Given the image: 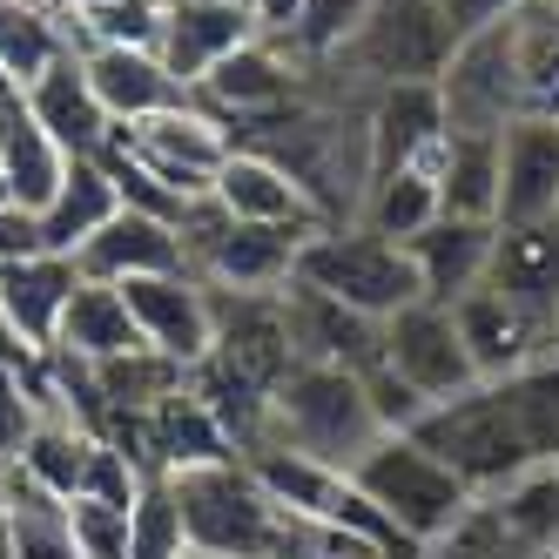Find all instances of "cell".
I'll use <instances>...</instances> for the list:
<instances>
[{
	"instance_id": "1",
	"label": "cell",
	"mask_w": 559,
	"mask_h": 559,
	"mask_svg": "<svg viewBox=\"0 0 559 559\" xmlns=\"http://www.w3.org/2000/svg\"><path fill=\"white\" fill-rule=\"evenodd\" d=\"M169 486H176L182 526H189V552H216V559H317L324 539H331V526L276 506L243 459L176 472Z\"/></svg>"
},
{
	"instance_id": "2",
	"label": "cell",
	"mask_w": 559,
	"mask_h": 559,
	"mask_svg": "<svg viewBox=\"0 0 559 559\" xmlns=\"http://www.w3.org/2000/svg\"><path fill=\"white\" fill-rule=\"evenodd\" d=\"M452 48H459V34H452L438 0H371V14L344 41V55L310 68L304 88L371 102L378 88H397V82H438Z\"/></svg>"
},
{
	"instance_id": "3",
	"label": "cell",
	"mask_w": 559,
	"mask_h": 559,
	"mask_svg": "<svg viewBox=\"0 0 559 559\" xmlns=\"http://www.w3.org/2000/svg\"><path fill=\"white\" fill-rule=\"evenodd\" d=\"M378 438H384V425L371 418V397L357 384V371L297 365L270 391V438L263 445H284V452H304L331 472H350Z\"/></svg>"
},
{
	"instance_id": "4",
	"label": "cell",
	"mask_w": 559,
	"mask_h": 559,
	"mask_svg": "<svg viewBox=\"0 0 559 559\" xmlns=\"http://www.w3.org/2000/svg\"><path fill=\"white\" fill-rule=\"evenodd\" d=\"M412 438L431 452V459H445L472 499H492L499 486H512L519 472H533V445H526V431H519L512 405H506V384H472L459 397H445V405H431Z\"/></svg>"
},
{
	"instance_id": "5",
	"label": "cell",
	"mask_w": 559,
	"mask_h": 559,
	"mask_svg": "<svg viewBox=\"0 0 559 559\" xmlns=\"http://www.w3.org/2000/svg\"><path fill=\"white\" fill-rule=\"evenodd\" d=\"M350 486L365 492L397 533H412L418 546L445 539L459 519L472 512V486L445 459H431L412 431H384L378 445L350 465Z\"/></svg>"
},
{
	"instance_id": "6",
	"label": "cell",
	"mask_w": 559,
	"mask_h": 559,
	"mask_svg": "<svg viewBox=\"0 0 559 559\" xmlns=\"http://www.w3.org/2000/svg\"><path fill=\"white\" fill-rule=\"evenodd\" d=\"M297 284L324 290V297H337V304H350V310H365V317H378V324L425 297L412 250H405V243H384V236L357 229V223H324V229L304 236V250H297Z\"/></svg>"
},
{
	"instance_id": "7",
	"label": "cell",
	"mask_w": 559,
	"mask_h": 559,
	"mask_svg": "<svg viewBox=\"0 0 559 559\" xmlns=\"http://www.w3.org/2000/svg\"><path fill=\"white\" fill-rule=\"evenodd\" d=\"M438 102H445V129L459 135H506L526 115V95H519V14L465 34L445 74H438Z\"/></svg>"
},
{
	"instance_id": "8",
	"label": "cell",
	"mask_w": 559,
	"mask_h": 559,
	"mask_svg": "<svg viewBox=\"0 0 559 559\" xmlns=\"http://www.w3.org/2000/svg\"><path fill=\"white\" fill-rule=\"evenodd\" d=\"M203 365V357H195ZM210 365L243 378L257 391H276L297 371L284 297L276 290H210Z\"/></svg>"
},
{
	"instance_id": "9",
	"label": "cell",
	"mask_w": 559,
	"mask_h": 559,
	"mask_svg": "<svg viewBox=\"0 0 559 559\" xmlns=\"http://www.w3.org/2000/svg\"><path fill=\"white\" fill-rule=\"evenodd\" d=\"M115 135H122L135 163L163 182L169 195H182V203L216 189V169L229 163V148H236L229 129L195 95L182 108H163V115H148V122H135V129H115Z\"/></svg>"
},
{
	"instance_id": "10",
	"label": "cell",
	"mask_w": 559,
	"mask_h": 559,
	"mask_svg": "<svg viewBox=\"0 0 559 559\" xmlns=\"http://www.w3.org/2000/svg\"><path fill=\"white\" fill-rule=\"evenodd\" d=\"M384 365L405 378L425 405H445V397H459V391L478 384L452 304H431V297H418L397 317H384Z\"/></svg>"
},
{
	"instance_id": "11",
	"label": "cell",
	"mask_w": 559,
	"mask_h": 559,
	"mask_svg": "<svg viewBox=\"0 0 559 559\" xmlns=\"http://www.w3.org/2000/svg\"><path fill=\"white\" fill-rule=\"evenodd\" d=\"M189 95L203 102L216 122L236 135V129L263 122V115L304 102V68L290 61V48H284V41H263V34H257V41H243L229 61H216V68H210Z\"/></svg>"
},
{
	"instance_id": "12",
	"label": "cell",
	"mask_w": 559,
	"mask_h": 559,
	"mask_svg": "<svg viewBox=\"0 0 559 559\" xmlns=\"http://www.w3.org/2000/svg\"><path fill=\"white\" fill-rule=\"evenodd\" d=\"M284 297V324H290V350H297V365H337V371H371L378 357H384V324L365 310H350L324 290H310V284H290L276 290Z\"/></svg>"
},
{
	"instance_id": "13",
	"label": "cell",
	"mask_w": 559,
	"mask_h": 559,
	"mask_svg": "<svg viewBox=\"0 0 559 559\" xmlns=\"http://www.w3.org/2000/svg\"><path fill=\"white\" fill-rule=\"evenodd\" d=\"M452 317H459V337H465V350H472L478 384H499V378H512V371L539 365V357H552V324H539L533 310L506 304L492 284H478L472 297H459Z\"/></svg>"
},
{
	"instance_id": "14",
	"label": "cell",
	"mask_w": 559,
	"mask_h": 559,
	"mask_svg": "<svg viewBox=\"0 0 559 559\" xmlns=\"http://www.w3.org/2000/svg\"><path fill=\"white\" fill-rule=\"evenodd\" d=\"M243 41H257L250 0H163V41H155V55H163V68L182 88H195Z\"/></svg>"
},
{
	"instance_id": "15",
	"label": "cell",
	"mask_w": 559,
	"mask_h": 559,
	"mask_svg": "<svg viewBox=\"0 0 559 559\" xmlns=\"http://www.w3.org/2000/svg\"><path fill=\"white\" fill-rule=\"evenodd\" d=\"M122 297H129V317L142 324L148 350L176 357V365L210 357V284H203V276H189V270L129 276Z\"/></svg>"
},
{
	"instance_id": "16",
	"label": "cell",
	"mask_w": 559,
	"mask_h": 559,
	"mask_svg": "<svg viewBox=\"0 0 559 559\" xmlns=\"http://www.w3.org/2000/svg\"><path fill=\"white\" fill-rule=\"evenodd\" d=\"M82 290V263L74 257H21V263H0V324H8L34 357H48L55 337H61V317H68V297Z\"/></svg>"
},
{
	"instance_id": "17",
	"label": "cell",
	"mask_w": 559,
	"mask_h": 559,
	"mask_svg": "<svg viewBox=\"0 0 559 559\" xmlns=\"http://www.w3.org/2000/svg\"><path fill=\"white\" fill-rule=\"evenodd\" d=\"M499 223H559V122H519L499 135Z\"/></svg>"
},
{
	"instance_id": "18",
	"label": "cell",
	"mask_w": 559,
	"mask_h": 559,
	"mask_svg": "<svg viewBox=\"0 0 559 559\" xmlns=\"http://www.w3.org/2000/svg\"><path fill=\"white\" fill-rule=\"evenodd\" d=\"M21 102H27V115H34V122H41L68 155H102L108 135H115V122L102 115V102H95V88H88L82 48L55 55V61L21 88Z\"/></svg>"
},
{
	"instance_id": "19",
	"label": "cell",
	"mask_w": 559,
	"mask_h": 559,
	"mask_svg": "<svg viewBox=\"0 0 559 559\" xmlns=\"http://www.w3.org/2000/svg\"><path fill=\"white\" fill-rule=\"evenodd\" d=\"M82 68H88V88L102 102V115L115 129H135L163 108H182L189 88L163 68V55H142V48H82Z\"/></svg>"
},
{
	"instance_id": "20",
	"label": "cell",
	"mask_w": 559,
	"mask_h": 559,
	"mask_svg": "<svg viewBox=\"0 0 559 559\" xmlns=\"http://www.w3.org/2000/svg\"><path fill=\"white\" fill-rule=\"evenodd\" d=\"M223 459H236V445H229V431L216 425V412L189 384L176 397H163L155 412H142V465H148V478H176V472L223 465Z\"/></svg>"
},
{
	"instance_id": "21",
	"label": "cell",
	"mask_w": 559,
	"mask_h": 559,
	"mask_svg": "<svg viewBox=\"0 0 559 559\" xmlns=\"http://www.w3.org/2000/svg\"><path fill=\"white\" fill-rule=\"evenodd\" d=\"M310 229H284V223H229L223 243L195 263L210 290H284L297 276V250Z\"/></svg>"
},
{
	"instance_id": "22",
	"label": "cell",
	"mask_w": 559,
	"mask_h": 559,
	"mask_svg": "<svg viewBox=\"0 0 559 559\" xmlns=\"http://www.w3.org/2000/svg\"><path fill=\"white\" fill-rule=\"evenodd\" d=\"M492 243H499V223H472V216H438L425 236H412V263H418V284L431 304H459L486 284L492 270Z\"/></svg>"
},
{
	"instance_id": "23",
	"label": "cell",
	"mask_w": 559,
	"mask_h": 559,
	"mask_svg": "<svg viewBox=\"0 0 559 559\" xmlns=\"http://www.w3.org/2000/svg\"><path fill=\"white\" fill-rule=\"evenodd\" d=\"M445 142V102L438 82H397L371 95V176L412 169Z\"/></svg>"
},
{
	"instance_id": "24",
	"label": "cell",
	"mask_w": 559,
	"mask_h": 559,
	"mask_svg": "<svg viewBox=\"0 0 559 559\" xmlns=\"http://www.w3.org/2000/svg\"><path fill=\"white\" fill-rule=\"evenodd\" d=\"M486 284L506 304L533 310L539 324H552V310H559V223H499Z\"/></svg>"
},
{
	"instance_id": "25",
	"label": "cell",
	"mask_w": 559,
	"mask_h": 559,
	"mask_svg": "<svg viewBox=\"0 0 559 559\" xmlns=\"http://www.w3.org/2000/svg\"><path fill=\"white\" fill-rule=\"evenodd\" d=\"M68 169H74V155L41 122H34L27 102L21 95L0 102V189H8V203H21V210L41 216L55 203V189L68 182Z\"/></svg>"
},
{
	"instance_id": "26",
	"label": "cell",
	"mask_w": 559,
	"mask_h": 559,
	"mask_svg": "<svg viewBox=\"0 0 559 559\" xmlns=\"http://www.w3.org/2000/svg\"><path fill=\"white\" fill-rule=\"evenodd\" d=\"M82 276L95 284H129V276H163V270H182V243L163 216H142V210H122L115 223H102L82 250H74Z\"/></svg>"
},
{
	"instance_id": "27",
	"label": "cell",
	"mask_w": 559,
	"mask_h": 559,
	"mask_svg": "<svg viewBox=\"0 0 559 559\" xmlns=\"http://www.w3.org/2000/svg\"><path fill=\"white\" fill-rule=\"evenodd\" d=\"M216 203L236 216V223H284V229H324L310 216V203H304V189L270 163V155H257V148H229V163L216 169Z\"/></svg>"
},
{
	"instance_id": "28",
	"label": "cell",
	"mask_w": 559,
	"mask_h": 559,
	"mask_svg": "<svg viewBox=\"0 0 559 559\" xmlns=\"http://www.w3.org/2000/svg\"><path fill=\"white\" fill-rule=\"evenodd\" d=\"M55 350H61V357H82V365H108V357L148 350L142 324L129 317L122 284H95V276H82V290L68 297V317H61Z\"/></svg>"
},
{
	"instance_id": "29",
	"label": "cell",
	"mask_w": 559,
	"mask_h": 559,
	"mask_svg": "<svg viewBox=\"0 0 559 559\" xmlns=\"http://www.w3.org/2000/svg\"><path fill=\"white\" fill-rule=\"evenodd\" d=\"M418 169L438 176V203L445 216H472V223H499V135H459L445 129Z\"/></svg>"
},
{
	"instance_id": "30",
	"label": "cell",
	"mask_w": 559,
	"mask_h": 559,
	"mask_svg": "<svg viewBox=\"0 0 559 559\" xmlns=\"http://www.w3.org/2000/svg\"><path fill=\"white\" fill-rule=\"evenodd\" d=\"M115 216H122V189L108 182V169L95 163V155H74L68 182L55 189V203L41 210V250L74 257V250H82L102 223H115Z\"/></svg>"
},
{
	"instance_id": "31",
	"label": "cell",
	"mask_w": 559,
	"mask_h": 559,
	"mask_svg": "<svg viewBox=\"0 0 559 559\" xmlns=\"http://www.w3.org/2000/svg\"><path fill=\"white\" fill-rule=\"evenodd\" d=\"M438 216H445V203H438V176L412 163V169L371 176L365 210H357V229L384 236V243H412V236H425Z\"/></svg>"
},
{
	"instance_id": "32",
	"label": "cell",
	"mask_w": 559,
	"mask_h": 559,
	"mask_svg": "<svg viewBox=\"0 0 559 559\" xmlns=\"http://www.w3.org/2000/svg\"><path fill=\"white\" fill-rule=\"evenodd\" d=\"M68 8L55 0H0V68L27 88L55 55H68Z\"/></svg>"
},
{
	"instance_id": "33",
	"label": "cell",
	"mask_w": 559,
	"mask_h": 559,
	"mask_svg": "<svg viewBox=\"0 0 559 559\" xmlns=\"http://www.w3.org/2000/svg\"><path fill=\"white\" fill-rule=\"evenodd\" d=\"M88 445L95 438L74 425V418H61V412H48L41 425L27 431V445H21V459H14V472L27 478L34 492H48V499H74L82 492V465H88Z\"/></svg>"
},
{
	"instance_id": "34",
	"label": "cell",
	"mask_w": 559,
	"mask_h": 559,
	"mask_svg": "<svg viewBox=\"0 0 559 559\" xmlns=\"http://www.w3.org/2000/svg\"><path fill=\"white\" fill-rule=\"evenodd\" d=\"M95 384H102L115 418H142V412H155L163 397H176L189 384V365H176V357H163V350H129V357L95 365Z\"/></svg>"
},
{
	"instance_id": "35",
	"label": "cell",
	"mask_w": 559,
	"mask_h": 559,
	"mask_svg": "<svg viewBox=\"0 0 559 559\" xmlns=\"http://www.w3.org/2000/svg\"><path fill=\"white\" fill-rule=\"evenodd\" d=\"M519 95L533 122H559V21L546 8H519Z\"/></svg>"
},
{
	"instance_id": "36",
	"label": "cell",
	"mask_w": 559,
	"mask_h": 559,
	"mask_svg": "<svg viewBox=\"0 0 559 559\" xmlns=\"http://www.w3.org/2000/svg\"><path fill=\"white\" fill-rule=\"evenodd\" d=\"M68 41L74 48H142V55H155V41H163V0H102V8H74L68 14Z\"/></svg>"
},
{
	"instance_id": "37",
	"label": "cell",
	"mask_w": 559,
	"mask_h": 559,
	"mask_svg": "<svg viewBox=\"0 0 559 559\" xmlns=\"http://www.w3.org/2000/svg\"><path fill=\"white\" fill-rule=\"evenodd\" d=\"M425 559H559V552L526 546V539H519L506 519H499V506H492V499H472V512L459 519L445 539H431V546H425Z\"/></svg>"
},
{
	"instance_id": "38",
	"label": "cell",
	"mask_w": 559,
	"mask_h": 559,
	"mask_svg": "<svg viewBox=\"0 0 559 559\" xmlns=\"http://www.w3.org/2000/svg\"><path fill=\"white\" fill-rule=\"evenodd\" d=\"M365 14H371V0H304L297 8V27H290V61L310 74V68H324V61H337L344 55V41L357 27H365Z\"/></svg>"
},
{
	"instance_id": "39",
	"label": "cell",
	"mask_w": 559,
	"mask_h": 559,
	"mask_svg": "<svg viewBox=\"0 0 559 559\" xmlns=\"http://www.w3.org/2000/svg\"><path fill=\"white\" fill-rule=\"evenodd\" d=\"M48 418V357L34 365H8L0 357V465H14L27 431Z\"/></svg>"
},
{
	"instance_id": "40",
	"label": "cell",
	"mask_w": 559,
	"mask_h": 559,
	"mask_svg": "<svg viewBox=\"0 0 559 559\" xmlns=\"http://www.w3.org/2000/svg\"><path fill=\"white\" fill-rule=\"evenodd\" d=\"M129 559H189V526L169 478H148L142 499L129 506Z\"/></svg>"
},
{
	"instance_id": "41",
	"label": "cell",
	"mask_w": 559,
	"mask_h": 559,
	"mask_svg": "<svg viewBox=\"0 0 559 559\" xmlns=\"http://www.w3.org/2000/svg\"><path fill=\"white\" fill-rule=\"evenodd\" d=\"M68 546L74 559H129V512L102 499H68Z\"/></svg>"
},
{
	"instance_id": "42",
	"label": "cell",
	"mask_w": 559,
	"mask_h": 559,
	"mask_svg": "<svg viewBox=\"0 0 559 559\" xmlns=\"http://www.w3.org/2000/svg\"><path fill=\"white\" fill-rule=\"evenodd\" d=\"M142 486H148V472L122 452V445H108V438H95L88 445V465H82V492L74 499H102V506H135L142 499Z\"/></svg>"
},
{
	"instance_id": "43",
	"label": "cell",
	"mask_w": 559,
	"mask_h": 559,
	"mask_svg": "<svg viewBox=\"0 0 559 559\" xmlns=\"http://www.w3.org/2000/svg\"><path fill=\"white\" fill-rule=\"evenodd\" d=\"M357 384H365V397H371V418L384 425V431H412L431 405H425V397L405 384V378H397L391 365H384V357H378V365L371 371H357Z\"/></svg>"
},
{
	"instance_id": "44",
	"label": "cell",
	"mask_w": 559,
	"mask_h": 559,
	"mask_svg": "<svg viewBox=\"0 0 559 559\" xmlns=\"http://www.w3.org/2000/svg\"><path fill=\"white\" fill-rule=\"evenodd\" d=\"M21 257H41V216L21 203H0V263H21Z\"/></svg>"
},
{
	"instance_id": "45",
	"label": "cell",
	"mask_w": 559,
	"mask_h": 559,
	"mask_svg": "<svg viewBox=\"0 0 559 559\" xmlns=\"http://www.w3.org/2000/svg\"><path fill=\"white\" fill-rule=\"evenodd\" d=\"M445 8V21H452V34L465 41V34H478V27H499V21H512L526 0H438Z\"/></svg>"
},
{
	"instance_id": "46",
	"label": "cell",
	"mask_w": 559,
	"mask_h": 559,
	"mask_svg": "<svg viewBox=\"0 0 559 559\" xmlns=\"http://www.w3.org/2000/svg\"><path fill=\"white\" fill-rule=\"evenodd\" d=\"M297 8H304V0H250V21H257V34H263V41H290Z\"/></svg>"
},
{
	"instance_id": "47",
	"label": "cell",
	"mask_w": 559,
	"mask_h": 559,
	"mask_svg": "<svg viewBox=\"0 0 559 559\" xmlns=\"http://www.w3.org/2000/svg\"><path fill=\"white\" fill-rule=\"evenodd\" d=\"M317 559H384V552H378V546H365V539H344V533H331Z\"/></svg>"
},
{
	"instance_id": "48",
	"label": "cell",
	"mask_w": 559,
	"mask_h": 559,
	"mask_svg": "<svg viewBox=\"0 0 559 559\" xmlns=\"http://www.w3.org/2000/svg\"><path fill=\"white\" fill-rule=\"evenodd\" d=\"M14 95H21V82H14L8 68H0V102H14Z\"/></svg>"
},
{
	"instance_id": "49",
	"label": "cell",
	"mask_w": 559,
	"mask_h": 559,
	"mask_svg": "<svg viewBox=\"0 0 559 559\" xmlns=\"http://www.w3.org/2000/svg\"><path fill=\"white\" fill-rule=\"evenodd\" d=\"M61 8H68V14H74V8H102V0H61Z\"/></svg>"
},
{
	"instance_id": "50",
	"label": "cell",
	"mask_w": 559,
	"mask_h": 559,
	"mask_svg": "<svg viewBox=\"0 0 559 559\" xmlns=\"http://www.w3.org/2000/svg\"><path fill=\"white\" fill-rule=\"evenodd\" d=\"M533 8H546V14H552V21H559V0H533Z\"/></svg>"
},
{
	"instance_id": "51",
	"label": "cell",
	"mask_w": 559,
	"mask_h": 559,
	"mask_svg": "<svg viewBox=\"0 0 559 559\" xmlns=\"http://www.w3.org/2000/svg\"><path fill=\"white\" fill-rule=\"evenodd\" d=\"M552 350H559V310H552Z\"/></svg>"
},
{
	"instance_id": "52",
	"label": "cell",
	"mask_w": 559,
	"mask_h": 559,
	"mask_svg": "<svg viewBox=\"0 0 559 559\" xmlns=\"http://www.w3.org/2000/svg\"><path fill=\"white\" fill-rule=\"evenodd\" d=\"M189 559H216V552H189Z\"/></svg>"
},
{
	"instance_id": "53",
	"label": "cell",
	"mask_w": 559,
	"mask_h": 559,
	"mask_svg": "<svg viewBox=\"0 0 559 559\" xmlns=\"http://www.w3.org/2000/svg\"><path fill=\"white\" fill-rule=\"evenodd\" d=\"M0 203H8V189H0Z\"/></svg>"
}]
</instances>
